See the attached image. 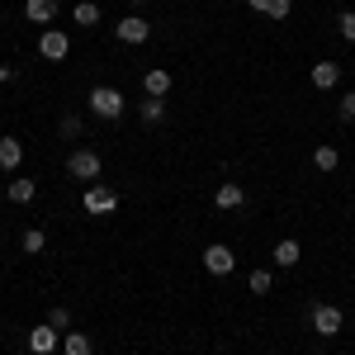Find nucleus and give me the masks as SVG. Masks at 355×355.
Returning a JSON list of instances; mask_svg holds the SVG:
<instances>
[{
    "mask_svg": "<svg viewBox=\"0 0 355 355\" xmlns=\"http://www.w3.org/2000/svg\"><path fill=\"white\" fill-rule=\"evenodd\" d=\"M142 90H147L152 100H166V95H171V71H166V67H152V71L142 76Z\"/></svg>",
    "mask_w": 355,
    "mask_h": 355,
    "instance_id": "obj_9",
    "label": "nucleus"
},
{
    "mask_svg": "<svg viewBox=\"0 0 355 355\" xmlns=\"http://www.w3.org/2000/svg\"><path fill=\"white\" fill-rule=\"evenodd\" d=\"M48 322H53L57 331H67V327H71V313H67V308H53V313H48Z\"/></svg>",
    "mask_w": 355,
    "mask_h": 355,
    "instance_id": "obj_25",
    "label": "nucleus"
},
{
    "mask_svg": "<svg viewBox=\"0 0 355 355\" xmlns=\"http://www.w3.org/2000/svg\"><path fill=\"white\" fill-rule=\"evenodd\" d=\"M133 5H147V0H133Z\"/></svg>",
    "mask_w": 355,
    "mask_h": 355,
    "instance_id": "obj_28",
    "label": "nucleus"
},
{
    "mask_svg": "<svg viewBox=\"0 0 355 355\" xmlns=\"http://www.w3.org/2000/svg\"><path fill=\"white\" fill-rule=\"evenodd\" d=\"M81 209H85V214H95V218H100V214H114V209H119V194H114L110 185H85Z\"/></svg>",
    "mask_w": 355,
    "mask_h": 355,
    "instance_id": "obj_3",
    "label": "nucleus"
},
{
    "mask_svg": "<svg viewBox=\"0 0 355 355\" xmlns=\"http://www.w3.org/2000/svg\"><path fill=\"white\" fill-rule=\"evenodd\" d=\"M24 15L33 19V24L53 28V19H57V0H24Z\"/></svg>",
    "mask_w": 355,
    "mask_h": 355,
    "instance_id": "obj_10",
    "label": "nucleus"
},
{
    "mask_svg": "<svg viewBox=\"0 0 355 355\" xmlns=\"http://www.w3.org/2000/svg\"><path fill=\"white\" fill-rule=\"evenodd\" d=\"M308 76H313V85H318V90H336V85H341V67H336V62H318Z\"/></svg>",
    "mask_w": 355,
    "mask_h": 355,
    "instance_id": "obj_11",
    "label": "nucleus"
},
{
    "mask_svg": "<svg viewBox=\"0 0 355 355\" xmlns=\"http://www.w3.org/2000/svg\"><path fill=\"white\" fill-rule=\"evenodd\" d=\"M251 10H261V15H270V19H289V10H294V0H246Z\"/></svg>",
    "mask_w": 355,
    "mask_h": 355,
    "instance_id": "obj_15",
    "label": "nucleus"
},
{
    "mask_svg": "<svg viewBox=\"0 0 355 355\" xmlns=\"http://www.w3.org/2000/svg\"><path fill=\"white\" fill-rule=\"evenodd\" d=\"M57 341H62V331H57L53 322H43V327L28 331V351H33V355H53V351H57Z\"/></svg>",
    "mask_w": 355,
    "mask_h": 355,
    "instance_id": "obj_8",
    "label": "nucleus"
},
{
    "mask_svg": "<svg viewBox=\"0 0 355 355\" xmlns=\"http://www.w3.org/2000/svg\"><path fill=\"white\" fill-rule=\"evenodd\" d=\"M10 204H28V199H33V194H38V185H33V180H10Z\"/></svg>",
    "mask_w": 355,
    "mask_h": 355,
    "instance_id": "obj_20",
    "label": "nucleus"
},
{
    "mask_svg": "<svg viewBox=\"0 0 355 355\" xmlns=\"http://www.w3.org/2000/svg\"><path fill=\"white\" fill-rule=\"evenodd\" d=\"M38 53L48 57V62H62V57L71 53V38H67L62 28H43V33H38Z\"/></svg>",
    "mask_w": 355,
    "mask_h": 355,
    "instance_id": "obj_5",
    "label": "nucleus"
},
{
    "mask_svg": "<svg viewBox=\"0 0 355 355\" xmlns=\"http://www.w3.org/2000/svg\"><path fill=\"white\" fill-rule=\"evenodd\" d=\"M19 246H24V256H38V251L48 246V237H43L38 227H28V232H24V242H19Z\"/></svg>",
    "mask_w": 355,
    "mask_h": 355,
    "instance_id": "obj_21",
    "label": "nucleus"
},
{
    "mask_svg": "<svg viewBox=\"0 0 355 355\" xmlns=\"http://www.w3.org/2000/svg\"><path fill=\"white\" fill-rule=\"evenodd\" d=\"M67 171H71V180H85V185H95V180H100V171H105V162H100V152H90V147H76V152L67 157Z\"/></svg>",
    "mask_w": 355,
    "mask_h": 355,
    "instance_id": "obj_1",
    "label": "nucleus"
},
{
    "mask_svg": "<svg viewBox=\"0 0 355 355\" xmlns=\"http://www.w3.org/2000/svg\"><path fill=\"white\" fill-rule=\"evenodd\" d=\"M62 137H81V119H76V114L62 119Z\"/></svg>",
    "mask_w": 355,
    "mask_h": 355,
    "instance_id": "obj_26",
    "label": "nucleus"
},
{
    "mask_svg": "<svg viewBox=\"0 0 355 355\" xmlns=\"http://www.w3.org/2000/svg\"><path fill=\"white\" fill-rule=\"evenodd\" d=\"M299 261H303V251H299L294 237H284V242L275 246V266H279V270H289V266H299Z\"/></svg>",
    "mask_w": 355,
    "mask_h": 355,
    "instance_id": "obj_14",
    "label": "nucleus"
},
{
    "mask_svg": "<svg viewBox=\"0 0 355 355\" xmlns=\"http://www.w3.org/2000/svg\"><path fill=\"white\" fill-rule=\"evenodd\" d=\"M137 114H142V123H162L166 119V100H152V95H147V100L137 105Z\"/></svg>",
    "mask_w": 355,
    "mask_h": 355,
    "instance_id": "obj_19",
    "label": "nucleus"
},
{
    "mask_svg": "<svg viewBox=\"0 0 355 355\" xmlns=\"http://www.w3.org/2000/svg\"><path fill=\"white\" fill-rule=\"evenodd\" d=\"M71 15H76V24H81V28H95V24H100V5H95V0H81Z\"/></svg>",
    "mask_w": 355,
    "mask_h": 355,
    "instance_id": "obj_18",
    "label": "nucleus"
},
{
    "mask_svg": "<svg viewBox=\"0 0 355 355\" xmlns=\"http://www.w3.org/2000/svg\"><path fill=\"white\" fill-rule=\"evenodd\" d=\"M214 204H218V209H242V204H246V190L237 185V180H227V185H218Z\"/></svg>",
    "mask_w": 355,
    "mask_h": 355,
    "instance_id": "obj_13",
    "label": "nucleus"
},
{
    "mask_svg": "<svg viewBox=\"0 0 355 355\" xmlns=\"http://www.w3.org/2000/svg\"><path fill=\"white\" fill-rule=\"evenodd\" d=\"M336 114H341L346 123H355V90H346V95H341V105H336Z\"/></svg>",
    "mask_w": 355,
    "mask_h": 355,
    "instance_id": "obj_24",
    "label": "nucleus"
},
{
    "mask_svg": "<svg viewBox=\"0 0 355 355\" xmlns=\"http://www.w3.org/2000/svg\"><path fill=\"white\" fill-rule=\"evenodd\" d=\"M114 33H119V43H147V38H152V24H147V19H137V15H123Z\"/></svg>",
    "mask_w": 355,
    "mask_h": 355,
    "instance_id": "obj_7",
    "label": "nucleus"
},
{
    "mask_svg": "<svg viewBox=\"0 0 355 355\" xmlns=\"http://www.w3.org/2000/svg\"><path fill=\"white\" fill-rule=\"evenodd\" d=\"M62 355H90V336L85 331H67L62 336Z\"/></svg>",
    "mask_w": 355,
    "mask_h": 355,
    "instance_id": "obj_17",
    "label": "nucleus"
},
{
    "mask_svg": "<svg viewBox=\"0 0 355 355\" xmlns=\"http://www.w3.org/2000/svg\"><path fill=\"white\" fill-rule=\"evenodd\" d=\"M270 270H251V279H246V289H251V294H270Z\"/></svg>",
    "mask_w": 355,
    "mask_h": 355,
    "instance_id": "obj_23",
    "label": "nucleus"
},
{
    "mask_svg": "<svg viewBox=\"0 0 355 355\" xmlns=\"http://www.w3.org/2000/svg\"><path fill=\"white\" fill-rule=\"evenodd\" d=\"M341 322H346L341 308H331V303H318V308H313V331H318V336H336Z\"/></svg>",
    "mask_w": 355,
    "mask_h": 355,
    "instance_id": "obj_6",
    "label": "nucleus"
},
{
    "mask_svg": "<svg viewBox=\"0 0 355 355\" xmlns=\"http://www.w3.org/2000/svg\"><path fill=\"white\" fill-rule=\"evenodd\" d=\"M204 270H209V275H232V270H237V256H232V246L209 242V246H204Z\"/></svg>",
    "mask_w": 355,
    "mask_h": 355,
    "instance_id": "obj_4",
    "label": "nucleus"
},
{
    "mask_svg": "<svg viewBox=\"0 0 355 355\" xmlns=\"http://www.w3.org/2000/svg\"><path fill=\"white\" fill-rule=\"evenodd\" d=\"M19 162H24V142L0 137V171H19Z\"/></svg>",
    "mask_w": 355,
    "mask_h": 355,
    "instance_id": "obj_12",
    "label": "nucleus"
},
{
    "mask_svg": "<svg viewBox=\"0 0 355 355\" xmlns=\"http://www.w3.org/2000/svg\"><path fill=\"white\" fill-rule=\"evenodd\" d=\"M313 166H318V171H336V166H341V152H336L331 142H318V147H313Z\"/></svg>",
    "mask_w": 355,
    "mask_h": 355,
    "instance_id": "obj_16",
    "label": "nucleus"
},
{
    "mask_svg": "<svg viewBox=\"0 0 355 355\" xmlns=\"http://www.w3.org/2000/svg\"><path fill=\"white\" fill-rule=\"evenodd\" d=\"M10 76H15V67H0V85L10 81Z\"/></svg>",
    "mask_w": 355,
    "mask_h": 355,
    "instance_id": "obj_27",
    "label": "nucleus"
},
{
    "mask_svg": "<svg viewBox=\"0 0 355 355\" xmlns=\"http://www.w3.org/2000/svg\"><path fill=\"white\" fill-rule=\"evenodd\" d=\"M123 110H128V100H123L114 85H95V90H90V114H95V119H119Z\"/></svg>",
    "mask_w": 355,
    "mask_h": 355,
    "instance_id": "obj_2",
    "label": "nucleus"
},
{
    "mask_svg": "<svg viewBox=\"0 0 355 355\" xmlns=\"http://www.w3.org/2000/svg\"><path fill=\"white\" fill-rule=\"evenodd\" d=\"M336 33H341L346 43H355V10H341V15H336Z\"/></svg>",
    "mask_w": 355,
    "mask_h": 355,
    "instance_id": "obj_22",
    "label": "nucleus"
}]
</instances>
